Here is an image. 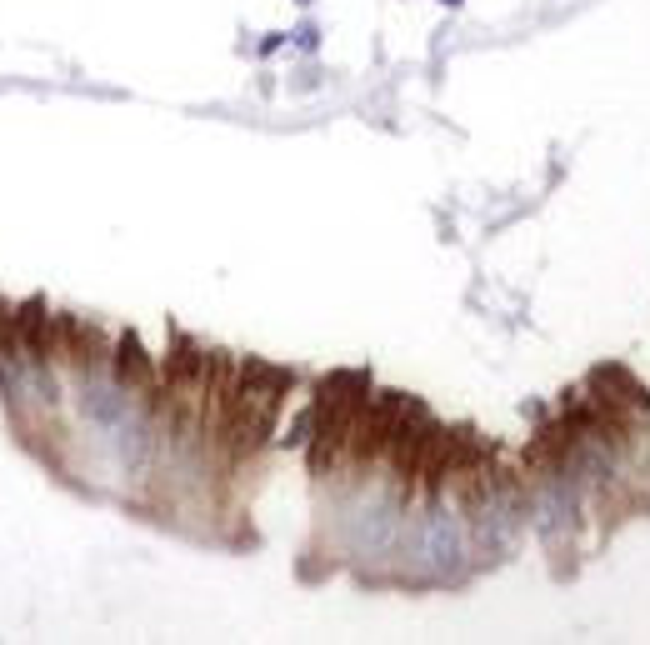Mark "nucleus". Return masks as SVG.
<instances>
[{"label":"nucleus","instance_id":"nucleus-1","mask_svg":"<svg viewBox=\"0 0 650 645\" xmlns=\"http://www.w3.org/2000/svg\"><path fill=\"white\" fill-rule=\"evenodd\" d=\"M111 380L126 395H136V401L160 385V360L145 351V341L136 335V330H120V335L111 341Z\"/></svg>","mask_w":650,"mask_h":645},{"label":"nucleus","instance_id":"nucleus-2","mask_svg":"<svg viewBox=\"0 0 650 645\" xmlns=\"http://www.w3.org/2000/svg\"><path fill=\"white\" fill-rule=\"evenodd\" d=\"M15 335H21L26 366H55V310L40 301V295L15 305Z\"/></svg>","mask_w":650,"mask_h":645},{"label":"nucleus","instance_id":"nucleus-3","mask_svg":"<svg viewBox=\"0 0 650 645\" xmlns=\"http://www.w3.org/2000/svg\"><path fill=\"white\" fill-rule=\"evenodd\" d=\"M370 391H375V380L370 370H331V376L316 380V405H366Z\"/></svg>","mask_w":650,"mask_h":645},{"label":"nucleus","instance_id":"nucleus-4","mask_svg":"<svg viewBox=\"0 0 650 645\" xmlns=\"http://www.w3.org/2000/svg\"><path fill=\"white\" fill-rule=\"evenodd\" d=\"M310 430H316V410H300V416H295V426H291V435H281V445H291V451H300V445L310 441Z\"/></svg>","mask_w":650,"mask_h":645},{"label":"nucleus","instance_id":"nucleus-5","mask_svg":"<svg viewBox=\"0 0 650 645\" xmlns=\"http://www.w3.org/2000/svg\"><path fill=\"white\" fill-rule=\"evenodd\" d=\"M295 45H300V51H316V26H300V30H295Z\"/></svg>","mask_w":650,"mask_h":645},{"label":"nucleus","instance_id":"nucleus-6","mask_svg":"<svg viewBox=\"0 0 650 645\" xmlns=\"http://www.w3.org/2000/svg\"><path fill=\"white\" fill-rule=\"evenodd\" d=\"M440 5H446V11H460V5H465V0H440Z\"/></svg>","mask_w":650,"mask_h":645},{"label":"nucleus","instance_id":"nucleus-7","mask_svg":"<svg viewBox=\"0 0 650 645\" xmlns=\"http://www.w3.org/2000/svg\"><path fill=\"white\" fill-rule=\"evenodd\" d=\"M300 5H306V0H300Z\"/></svg>","mask_w":650,"mask_h":645}]
</instances>
